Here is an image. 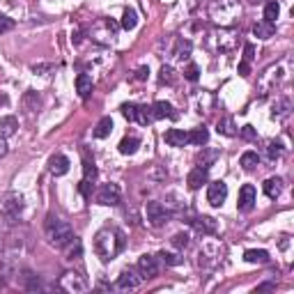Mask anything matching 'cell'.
I'll return each instance as SVG.
<instances>
[{"mask_svg":"<svg viewBox=\"0 0 294 294\" xmlns=\"http://www.w3.org/2000/svg\"><path fill=\"white\" fill-rule=\"evenodd\" d=\"M193 230H196L198 234H214L216 232V221H214L212 216H198L196 221H193Z\"/></svg>","mask_w":294,"mask_h":294,"instance_id":"5bb4252c","label":"cell"},{"mask_svg":"<svg viewBox=\"0 0 294 294\" xmlns=\"http://www.w3.org/2000/svg\"><path fill=\"white\" fill-rule=\"evenodd\" d=\"M257 164H260V157H257V152H244V154H241V159H239V166L244 170H248V173H251V170H255Z\"/></svg>","mask_w":294,"mask_h":294,"instance_id":"4316f807","label":"cell"},{"mask_svg":"<svg viewBox=\"0 0 294 294\" xmlns=\"http://www.w3.org/2000/svg\"><path fill=\"white\" fill-rule=\"evenodd\" d=\"M267 289H273V283H264V285H257V292H267Z\"/></svg>","mask_w":294,"mask_h":294,"instance_id":"7dc6e473","label":"cell"},{"mask_svg":"<svg viewBox=\"0 0 294 294\" xmlns=\"http://www.w3.org/2000/svg\"><path fill=\"white\" fill-rule=\"evenodd\" d=\"M198 76H200V69H198V65H186V69H184V78L186 81H198Z\"/></svg>","mask_w":294,"mask_h":294,"instance_id":"74e56055","label":"cell"},{"mask_svg":"<svg viewBox=\"0 0 294 294\" xmlns=\"http://www.w3.org/2000/svg\"><path fill=\"white\" fill-rule=\"evenodd\" d=\"M92 87H94L92 78L87 76V74H78V76H76V92H78V97L87 99V97H90V92H92Z\"/></svg>","mask_w":294,"mask_h":294,"instance_id":"ac0fdd59","label":"cell"},{"mask_svg":"<svg viewBox=\"0 0 294 294\" xmlns=\"http://www.w3.org/2000/svg\"><path fill=\"white\" fill-rule=\"evenodd\" d=\"M221 10V17H216V21H234L237 14H239V5L237 0H216L212 5V12H218Z\"/></svg>","mask_w":294,"mask_h":294,"instance_id":"5b68a950","label":"cell"},{"mask_svg":"<svg viewBox=\"0 0 294 294\" xmlns=\"http://www.w3.org/2000/svg\"><path fill=\"white\" fill-rule=\"evenodd\" d=\"M164 138L170 147H184L186 142H189V133H186L184 129H168Z\"/></svg>","mask_w":294,"mask_h":294,"instance_id":"9a60e30c","label":"cell"},{"mask_svg":"<svg viewBox=\"0 0 294 294\" xmlns=\"http://www.w3.org/2000/svg\"><path fill=\"white\" fill-rule=\"evenodd\" d=\"M287 113H289V99L287 97H283L278 104H273V110H271L273 120H276V117H285Z\"/></svg>","mask_w":294,"mask_h":294,"instance_id":"d6a6232c","label":"cell"},{"mask_svg":"<svg viewBox=\"0 0 294 294\" xmlns=\"http://www.w3.org/2000/svg\"><path fill=\"white\" fill-rule=\"evenodd\" d=\"M90 184H92V182H85V180H81V186H78V189H81V193L85 198H90Z\"/></svg>","mask_w":294,"mask_h":294,"instance_id":"ee69618b","label":"cell"},{"mask_svg":"<svg viewBox=\"0 0 294 294\" xmlns=\"http://www.w3.org/2000/svg\"><path fill=\"white\" fill-rule=\"evenodd\" d=\"M152 115H154V120H166V117L175 120V117H177V113H175L173 104H168V101H154Z\"/></svg>","mask_w":294,"mask_h":294,"instance_id":"4fadbf2b","label":"cell"},{"mask_svg":"<svg viewBox=\"0 0 294 294\" xmlns=\"http://www.w3.org/2000/svg\"><path fill=\"white\" fill-rule=\"evenodd\" d=\"M273 33H276V26H273V23L260 21V23H255V26H253V35H255V37H260V39L273 37Z\"/></svg>","mask_w":294,"mask_h":294,"instance_id":"cb8c5ba5","label":"cell"},{"mask_svg":"<svg viewBox=\"0 0 294 294\" xmlns=\"http://www.w3.org/2000/svg\"><path fill=\"white\" fill-rule=\"evenodd\" d=\"M110 131H113V120L110 117H101V120L97 122V126H94V131H92V136L94 138H106V136H110Z\"/></svg>","mask_w":294,"mask_h":294,"instance_id":"7402d4cb","label":"cell"},{"mask_svg":"<svg viewBox=\"0 0 294 294\" xmlns=\"http://www.w3.org/2000/svg\"><path fill=\"white\" fill-rule=\"evenodd\" d=\"M191 3H193V5H196V3H198V0H191Z\"/></svg>","mask_w":294,"mask_h":294,"instance_id":"681fc988","label":"cell"},{"mask_svg":"<svg viewBox=\"0 0 294 294\" xmlns=\"http://www.w3.org/2000/svg\"><path fill=\"white\" fill-rule=\"evenodd\" d=\"M244 260L248 262V264H267L269 262V253L267 251H257V248H251V251L244 253Z\"/></svg>","mask_w":294,"mask_h":294,"instance_id":"44dd1931","label":"cell"},{"mask_svg":"<svg viewBox=\"0 0 294 294\" xmlns=\"http://www.w3.org/2000/svg\"><path fill=\"white\" fill-rule=\"evenodd\" d=\"M44 234H46L49 244L55 246V248H67L71 241L76 239V237H74L71 225L67 223V221H62V218H58V216H49V218H46Z\"/></svg>","mask_w":294,"mask_h":294,"instance_id":"7a4b0ae2","label":"cell"},{"mask_svg":"<svg viewBox=\"0 0 294 294\" xmlns=\"http://www.w3.org/2000/svg\"><path fill=\"white\" fill-rule=\"evenodd\" d=\"M3 207H5V212H10V214H19L23 209V198L17 196V193H7Z\"/></svg>","mask_w":294,"mask_h":294,"instance_id":"ffe728a7","label":"cell"},{"mask_svg":"<svg viewBox=\"0 0 294 294\" xmlns=\"http://www.w3.org/2000/svg\"><path fill=\"white\" fill-rule=\"evenodd\" d=\"M12 28H14V21H12L10 17H5V14H0V35H3V33H10Z\"/></svg>","mask_w":294,"mask_h":294,"instance_id":"f35d334b","label":"cell"},{"mask_svg":"<svg viewBox=\"0 0 294 294\" xmlns=\"http://www.w3.org/2000/svg\"><path fill=\"white\" fill-rule=\"evenodd\" d=\"M122 115H124L129 122H136V110H138V104H122Z\"/></svg>","mask_w":294,"mask_h":294,"instance_id":"8d00e7d4","label":"cell"},{"mask_svg":"<svg viewBox=\"0 0 294 294\" xmlns=\"http://www.w3.org/2000/svg\"><path fill=\"white\" fill-rule=\"evenodd\" d=\"M7 154V140H5V136H0V159L5 157Z\"/></svg>","mask_w":294,"mask_h":294,"instance_id":"bcb514c9","label":"cell"},{"mask_svg":"<svg viewBox=\"0 0 294 294\" xmlns=\"http://www.w3.org/2000/svg\"><path fill=\"white\" fill-rule=\"evenodd\" d=\"M191 49H193V46H191V42H189V39H177V44H175L173 55L177 58V60H186V58L191 55Z\"/></svg>","mask_w":294,"mask_h":294,"instance_id":"d4e9b609","label":"cell"},{"mask_svg":"<svg viewBox=\"0 0 294 294\" xmlns=\"http://www.w3.org/2000/svg\"><path fill=\"white\" fill-rule=\"evenodd\" d=\"M255 58V49H253V44H246L244 46V62H251Z\"/></svg>","mask_w":294,"mask_h":294,"instance_id":"b9f144b4","label":"cell"},{"mask_svg":"<svg viewBox=\"0 0 294 294\" xmlns=\"http://www.w3.org/2000/svg\"><path fill=\"white\" fill-rule=\"evenodd\" d=\"M262 191H264V196L267 198L276 200V198L283 193V180H280V177H269V180L262 184Z\"/></svg>","mask_w":294,"mask_h":294,"instance_id":"2e32d148","label":"cell"},{"mask_svg":"<svg viewBox=\"0 0 294 294\" xmlns=\"http://www.w3.org/2000/svg\"><path fill=\"white\" fill-rule=\"evenodd\" d=\"M216 131L221 133V136H228V138H234L237 136V126H234L232 117H221L216 124Z\"/></svg>","mask_w":294,"mask_h":294,"instance_id":"603a6c76","label":"cell"},{"mask_svg":"<svg viewBox=\"0 0 294 294\" xmlns=\"http://www.w3.org/2000/svg\"><path fill=\"white\" fill-rule=\"evenodd\" d=\"M225 198H228V184L225 182H212V184L207 186V202L212 205V207H221L225 202Z\"/></svg>","mask_w":294,"mask_h":294,"instance_id":"8992f818","label":"cell"},{"mask_svg":"<svg viewBox=\"0 0 294 294\" xmlns=\"http://www.w3.org/2000/svg\"><path fill=\"white\" fill-rule=\"evenodd\" d=\"M173 246L177 248V251H184V248H189V234L186 232H177V234H173Z\"/></svg>","mask_w":294,"mask_h":294,"instance_id":"836d02e7","label":"cell"},{"mask_svg":"<svg viewBox=\"0 0 294 294\" xmlns=\"http://www.w3.org/2000/svg\"><path fill=\"white\" fill-rule=\"evenodd\" d=\"M124 246H126L124 232L117 228H104V230H99L97 237H94V253L104 262L113 260L117 253H122Z\"/></svg>","mask_w":294,"mask_h":294,"instance_id":"6da1fadb","label":"cell"},{"mask_svg":"<svg viewBox=\"0 0 294 294\" xmlns=\"http://www.w3.org/2000/svg\"><path fill=\"white\" fill-rule=\"evenodd\" d=\"M157 260H161L166 267H177V264H182V257L177 255V253H170V251H161L157 255Z\"/></svg>","mask_w":294,"mask_h":294,"instance_id":"4dcf8cb0","label":"cell"},{"mask_svg":"<svg viewBox=\"0 0 294 294\" xmlns=\"http://www.w3.org/2000/svg\"><path fill=\"white\" fill-rule=\"evenodd\" d=\"M69 159L65 157V154H53V157L49 159V173L55 175V177H62V175L69 173Z\"/></svg>","mask_w":294,"mask_h":294,"instance_id":"8fae6325","label":"cell"},{"mask_svg":"<svg viewBox=\"0 0 294 294\" xmlns=\"http://www.w3.org/2000/svg\"><path fill=\"white\" fill-rule=\"evenodd\" d=\"M19 129V120L14 117V115H5V117H0V136H14Z\"/></svg>","mask_w":294,"mask_h":294,"instance_id":"e0dca14e","label":"cell"},{"mask_svg":"<svg viewBox=\"0 0 294 294\" xmlns=\"http://www.w3.org/2000/svg\"><path fill=\"white\" fill-rule=\"evenodd\" d=\"M138 147H140V140H138L136 136H124L120 140V145H117V150H120V154H124V157H131V154L138 152Z\"/></svg>","mask_w":294,"mask_h":294,"instance_id":"d6986e66","label":"cell"},{"mask_svg":"<svg viewBox=\"0 0 294 294\" xmlns=\"http://www.w3.org/2000/svg\"><path fill=\"white\" fill-rule=\"evenodd\" d=\"M278 14H280V5H278L276 0H269L267 5H264V21H267V23H276Z\"/></svg>","mask_w":294,"mask_h":294,"instance_id":"f1b7e54d","label":"cell"},{"mask_svg":"<svg viewBox=\"0 0 294 294\" xmlns=\"http://www.w3.org/2000/svg\"><path fill=\"white\" fill-rule=\"evenodd\" d=\"M60 287L65 289V292L78 294V292H85V289H87V283L83 280V276H78V273H74V271H67L65 276L60 278Z\"/></svg>","mask_w":294,"mask_h":294,"instance_id":"9c48e42d","label":"cell"},{"mask_svg":"<svg viewBox=\"0 0 294 294\" xmlns=\"http://www.w3.org/2000/svg\"><path fill=\"white\" fill-rule=\"evenodd\" d=\"M154 120V115H152V106H138L136 110V122L142 126H147L150 122Z\"/></svg>","mask_w":294,"mask_h":294,"instance_id":"f546056e","label":"cell"},{"mask_svg":"<svg viewBox=\"0 0 294 294\" xmlns=\"http://www.w3.org/2000/svg\"><path fill=\"white\" fill-rule=\"evenodd\" d=\"M147 74H150V69H147V67H138V69H136V81H145Z\"/></svg>","mask_w":294,"mask_h":294,"instance_id":"7bdbcfd3","label":"cell"},{"mask_svg":"<svg viewBox=\"0 0 294 294\" xmlns=\"http://www.w3.org/2000/svg\"><path fill=\"white\" fill-rule=\"evenodd\" d=\"M239 74H241V76H248V74H251V62H241V65H239Z\"/></svg>","mask_w":294,"mask_h":294,"instance_id":"f6af8a7d","label":"cell"},{"mask_svg":"<svg viewBox=\"0 0 294 294\" xmlns=\"http://www.w3.org/2000/svg\"><path fill=\"white\" fill-rule=\"evenodd\" d=\"M145 214H147V221H150V225L152 228H161V225H166L173 218V212L170 209H166L161 202H147L145 207Z\"/></svg>","mask_w":294,"mask_h":294,"instance_id":"3957f363","label":"cell"},{"mask_svg":"<svg viewBox=\"0 0 294 294\" xmlns=\"http://www.w3.org/2000/svg\"><path fill=\"white\" fill-rule=\"evenodd\" d=\"M159 81H161V83H168V85H173V83H175V71H173V67H168V65L161 67V76H159Z\"/></svg>","mask_w":294,"mask_h":294,"instance_id":"d590c367","label":"cell"},{"mask_svg":"<svg viewBox=\"0 0 294 294\" xmlns=\"http://www.w3.org/2000/svg\"><path fill=\"white\" fill-rule=\"evenodd\" d=\"M255 200H257L255 186H253V184H244V186H241V189H239V200H237V207H239V212H244V214L253 212V207H255Z\"/></svg>","mask_w":294,"mask_h":294,"instance_id":"ba28073f","label":"cell"},{"mask_svg":"<svg viewBox=\"0 0 294 294\" xmlns=\"http://www.w3.org/2000/svg\"><path fill=\"white\" fill-rule=\"evenodd\" d=\"M262 0H248V5H260Z\"/></svg>","mask_w":294,"mask_h":294,"instance_id":"c3c4849f","label":"cell"},{"mask_svg":"<svg viewBox=\"0 0 294 294\" xmlns=\"http://www.w3.org/2000/svg\"><path fill=\"white\" fill-rule=\"evenodd\" d=\"M83 180L85 182H94L97 180V168H94V164H90V161H83Z\"/></svg>","mask_w":294,"mask_h":294,"instance_id":"e575fe53","label":"cell"},{"mask_svg":"<svg viewBox=\"0 0 294 294\" xmlns=\"http://www.w3.org/2000/svg\"><path fill=\"white\" fill-rule=\"evenodd\" d=\"M239 133H241V138H246V140H255V138H257V131L253 129L251 124L241 126V131H239Z\"/></svg>","mask_w":294,"mask_h":294,"instance_id":"ab89813d","label":"cell"},{"mask_svg":"<svg viewBox=\"0 0 294 294\" xmlns=\"http://www.w3.org/2000/svg\"><path fill=\"white\" fill-rule=\"evenodd\" d=\"M97 202L99 205H104V207H115V205H120V186L117 184H104L101 189L97 191Z\"/></svg>","mask_w":294,"mask_h":294,"instance_id":"277c9868","label":"cell"},{"mask_svg":"<svg viewBox=\"0 0 294 294\" xmlns=\"http://www.w3.org/2000/svg\"><path fill=\"white\" fill-rule=\"evenodd\" d=\"M138 273L142 276V280H150V278H157L159 276V260L154 255H140L138 257Z\"/></svg>","mask_w":294,"mask_h":294,"instance_id":"52a82bcc","label":"cell"},{"mask_svg":"<svg viewBox=\"0 0 294 294\" xmlns=\"http://www.w3.org/2000/svg\"><path fill=\"white\" fill-rule=\"evenodd\" d=\"M209 140V131L205 129V126H198V129H193L189 133V142H193V145H207Z\"/></svg>","mask_w":294,"mask_h":294,"instance_id":"484cf974","label":"cell"},{"mask_svg":"<svg viewBox=\"0 0 294 294\" xmlns=\"http://www.w3.org/2000/svg\"><path fill=\"white\" fill-rule=\"evenodd\" d=\"M267 152H269V159H276L283 154V145H280V142H269Z\"/></svg>","mask_w":294,"mask_h":294,"instance_id":"60d3db41","label":"cell"},{"mask_svg":"<svg viewBox=\"0 0 294 294\" xmlns=\"http://www.w3.org/2000/svg\"><path fill=\"white\" fill-rule=\"evenodd\" d=\"M142 283V276L138 273V269L129 267L124 269V271L120 273V278H117V287L120 289H138Z\"/></svg>","mask_w":294,"mask_h":294,"instance_id":"30bf717a","label":"cell"},{"mask_svg":"<svg viewBox=\"0 0 294 294\" xmlns=\"http://www.w3.org/2000/svg\"><path fill=\"white\" fill-rule=\"evenodd\" d=\"M209 182V170L202 168V166H196V168L189 173V177H186V184H189V189H200L202 184H207Z\"/></svg>","mask_w":294,"mask_h":294,"instance_id":"7c38bea8","label":"cell"},{"mask_svg":"<svg viewBox=\"0 0 294 294\" xmlns=\"http://www.w3.org/2000/svg\"><path fill=\"white\" fill-rule=\"evenodd\" d=\"M136 26H138V14L133 10H124V14H122V28L124 30H133Z\"/></svg>","mask_w":294,"mask_h":294,"instance_id":"1f68e13d","label":"cell"},{"mask_svg":"<svg viewBox=\"0 0 294 294\" xmlns=\"http://www.w3.org/2000/svg\"><path fill=\"white\" fill-rule=\"evenodd\" d=\"M23 108L30 110V113H35V110L39 108V94L35 92V90H28V92L23 94Z\"/></svg>","mask_w":294,"mask_h":294,"instance_id":"83f0119b","label":"cell"}]
</instances>
